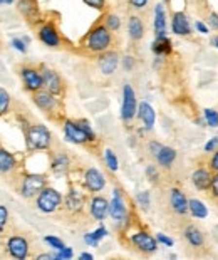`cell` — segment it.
<instances>
[{"label":"cell","instance_id":"cell-1","mask_svg":"<svg viewBox=\"0 0 218 260\" xmlns=\"http://www.w3.org/2000/svg\"><path fill=\"white\" fill-rule=\"evenodd\" d=\"M66 138L73 143H86V141H89V139H92L94 134H92L91 128H89L86 123L74 124V123L67 121L66 123Z\"/></svg>","mask_w":218,"mask_h":260},{"label":"cell","instance_id":"cell-2","mask_svg":"<svg viewBox=\"0 0 218 260\" xmlns=\"http://www.w3.org/2000/svg\"><path fill=\"white\" fill-rule=\"evenodd\" d=\"M59 203H61V195L55 190H52V188L44 190L42 193H40L39 200H37V206H39L42 212H54Z\"/></svg>","mask_w":218,"mask_h":260},{"label":"cell","instance_id":"cell-3","mask_svg":"<svg viewBox=\"0 0 218 260\" xmlns=\"http://www.w3.org/2000/svg\"><path fill=\"white\" fill-rule=\"evenodd\" d=\"M49 141H51V136H49V131L46 130V126H34L31 131H29V145L36 149H44L49 146Z\"/></svg>","mask_w":218,"mask_h":260},{"label":"cell","instance_id":"cell-4","mask_svg":"<svg viewBox=\"0 0 218 260\" xmlns=\"http://www.w3.org/2000/svg\"><path fill=\"white\" fill-rule=\"evenodd\" d=\"M136 112V97H134V91L129 84L125 86V101H123V118L131 119Z\"/></svg>","mask_w":218,"mask_h":260},{"label":"cell","instance_id":"cell-5","mask_svg":"<svg viewBox=\"0 0 218 260\" xmlns=\"http://www.w3.org/2000/svg\"><path fill=\"white\" fill-rule=\"evenodd\" d=\"M109 40H111V37H109V34L106 32V29L99 27L91 34V37H89V47H91L92 51H103V49H106L109 46Z\"/></svg>","mask_w":218,"mask_h":260},{"label":"cell","instance_id":"cell-6","mask_svg":"<svg viewBox=\"0 0 218 260\" xmlns=\"http://www.w3.org/2000/svg\"><path fill=\"white\" fill-rule=\"evenodd\" d=\"M44 182H46V180L40 175L27 176V178L24 180V185H22V193H24L25 197H32V195H36L39 190H42Z\"/></svg>","mask_w":218,"mask_h":260},{"label":"cell","instance_id":"cell-7","mask_svg":"<svg viewBox=\"0 0 218 260\" xmlns=\"http://www.w3.org/2000/svg\"><path fill=\"white\" fill-rule=\"evenodd\" d=\"M9 252L14 255L16 259L18 260H22V259H25V255H27V248H29V245L27 242H25L22 237H14V239H10L9 240Z\"/></svg>","mask_w":218,"mask_h":260},{"label":"cell","instance_id":"cell-8","mask_svg":"<svg viewBox=\"0 0 218 260\" xmlns=\"http://www.w3.org/2000/svg\"><path fill=\"white\" fill-rule=\"evenodd\" d=\"M109 213H111V217L114 220H119V222L126 218V206L123 203L119 191H114V198H112L111 205H109Z\"/></svg>","mask_w":218,"mask_h":260},{"label":"cell","instance_id":"cell-9","mask_svg":"<svg viewBox=\"0 0 218 260\" xmlns=\"http://www.w3.org/2000/svg\"><path fill=\"white\" fill-rule=\"evenodd\" d=\"M86 185H88V188H89V190H92V191L103 190V186H104V176L101 175L97 169L91 168L88 173H86Z\"/></svg>","mask_w":218,"mask_h":260},{"label":"cell","instance_id":"cell-10","mask_svg":"<svg viewBox=\"0 0 218 260\" xmlns=\"http://www.w3.org/2000/svg\"><path fill=\"white\" fill-rule=\"evenodd\" d=\"M133 242L136 245L138 248H141V250L145 252H153L156 248V240L153 239V237H149L148 233H136V235L133 237Z\"/></svg>","mask_w":218,"mask_h":260},{"label":"cell","instance_id":"cell-11","mask_svg":"<svg viewBox=\"0 0 218 260\" xmlns=\"http://www.w3.org/2000/svg\"><path fill=\"white\" fill-rule=\"evenodd\" d=\"M118 66V56L114 52H108V54H103L99 57V67L104 74H112Z\"/></svg>","mask_w":218,"mask_h":260},{"label":"cell","instance_id":"cell-12","mask_svg":"<svg viewBox=\"0 0 218 260\" xmlns=\"http://www.w3.org/2000/svg\"><path fill=\"white\" fill-rule=\"evenodd\" d=\"M171 205L175 208V212L178 213H185L188 208H190V203L186 202L185 195L180 190H173L171 191Z\"/></svg>","mask_w":218,"mask_h":260},{"label":"cell","instance_id":"cell-13","mask_svg":"<svg viewBox=\"0 0 218 260\" xmlns=\"http://www.w3.org/2000/svg\"><path fill=\"white\" fill-rule=\"evenodd\" d=\"M42 79H44V84L47 86V89L51 93L61 91V81H59V77L55 73H52V71H49V69H44Z\"/></svg>","mask_w":218,"mask_h":260},{"label":"cell","instance_id":"cell-14","mask_svg":"<svg viewBox=\"0 0 218 260\" xmlns=\"http://www.w3.org/2000/svg\"><path fill=\"white\" fill-rule=\"evenodd\" d=\"M173 31L180 34V36L190 34V24H188V19L185 17V14L178 12L175 16V19H173Z\"/></svg>","mask_w":218,"mask_h":260},{"label":"cell","instance_id":"cell-15","mask_svg":"<svg viewBox=\"0 0 218 260\" xmlns=\"http://www.w3.org/2000/svg\"><path fill=\"white\" fill-rule=\"evenodd\" d=\"M108 210H109V205H108V202L104 198H94L92 200V206H91V212L94 217L97 218V220H103L104 217H106V213H108Z\"/></svg>","mask_w":218,"mask_h":260},{"label":"cell","instance_id":"cell-16","mask_svg":"<svg viewBox=\"0 0 218 260\" xmlns=\"http://www.w3.org/2000/svg\"><path fill=\"white\" fill-rule=\"evenodd\" d=\"M22 76H24V79H25V84H27L31 89H39L44 82V79L32 69H24L22 71Z\"/></svg>","mask_w":218,"mask_h":260},{"label":"cell","instance_id":"cell-17","mask_svg":"<svg viewBox=\"0 0 218 260\" xmlns=\"http://www.w3.org/2000/svg\"><path fill=\"white\" fill-rule=\"evenodd\" d=\"M155 31L158 37H163L164 31H166V20H164V10L161 5H156L155 10Z\"/></svg>","mask_w":218,"mask_h":260},{"label":"cell","instance_id":"cell-18","mask_svg":"<svg viewBox=\"0 0 218 260\" xmlns=\"http://www.w3.org/2000/svg\"><path fill=\"white\" fill-rule=\"evenodd\" d=\"M140 116H141L143 121H145V126L148 128V130H151L153 124H155V111H153V108L149 106L148 103H141Z\"/></svg>","mask_w":218,"mask_h":260},{"label":"cell","instance_id":"cell-19","mask_svg":"<svg viewBox=\"0 0 218 260\" xmlns=\"http://www.w3.org/2000/svg\"><path fill=\"white\" fill-rule=\"evenodd\" d=\"M40 39H42V42L47 44V46H57L59 44L57 34H55V31L51 27V25L42 27V31H40Z\"/></svg>","mask_w":218,"mask_h":260},{"label":"cell","instance_id":"cell-20","mask_svg":"<svg viewBox=\"0 0 218 260\" xmlns=\"http://www.w3.org/2000/svg\"><path fill=\"white\" fill-rule=\"evenodd\" d=\"M212 182H213V180L210 178V175L206 171H203V169H198V171L193 175V183L197 185V188H200V190L208 188Z\"/></svg>","mask_w":218,"mask_h":260},{"label":"cell","instance_id":"cell-21","mask_svg":"<svg viewBox=\"0 0 218 260\" xmlns=\"http://www.w3.org/2000/svg\"><path fill=\"white\" fill-rule=\"evenodd\" d=\"M153 51H155L156 54H168V52L171 51V42L164 36L158 37L155 40V44H153Z\"/></svg>","mask_w":218,"mask_h":260},{"label":"cell","instance_id":"cell-22","mask_svg":"<svg viewBox=\"0 0 218 260\" xmlns=\"http://www.w3.org/2000/svg\"><path fill=\"white\" fill-rule=\"evenodd\" d=\"M190 210L191 213L195 215L197 218H205L206 215H208V212H206V206L203 205V203L200 202V200H190Z\"/></svg>","mask_w":218,"mask_h":260},{"label":"cell","instance_id":"cell-23","mask_svg":"<svg viewBox=\"0 0 218 260\" xmlns=\"http://www.w3.org/2000/svg\"><path fill=\"white\" fill-rule=\"evenodd\" d=\"M156 156H158V161H160L161 165L168 167V165H170L171 161L175 160L176 153H175V149H171V148H161V151L158 153Z\"/></svg>","mask_w":218,"mask_h":260},{"label":"cell","instance_id":"cell-24","mask_svg":"<svg viewBox=\"0 0 218 260\" xmlns=\"http://www.w3.org/2000/svg\"><path fill=\"white\" fill-rule=\"evenodd\" d=\"M129 36L133 37V39H140L143 36V24L138 17L129 19Z\"/></svg>","mask_w":218,"mask_h":260},{"label":"cell","instance_id":"cell-25","mask_svg":"<svg viewBox=\"0 0 218 260\" xmlns=\"http://www.w3.org/2000/svg\"><path fill=\"white\" fill-rule=\"evenodd\" d=\"M186 239H188V242H190L191 245H195V247H200V245L203 243L201 233L198 232L195 227H188L186 228Z\"/></svg>","mask_w":218,"mask_h":260},{"label":"cell","instance_id":"cell-26","mask_svg":"<svg viewBox=\"0 0 218 260\" xmlns=\"http://www.w3.org/2000/svg\"><path fill=\"white\" fill-rule=\"evenodd\" d=\"M36 104L39 108H42V109H49V108H52L54 106V99H52V96H49V93H40V94H37L36 97Z\"/></svg>","mask_w":218,"mask_h":260},{"label":"cell","instance_id":"cell-27","mask_svg":"<svg viewBox=\"0 0 218 260\" xmlns=\"http://www.w3.org/2000/svg\"><path fill=\"white\" fill-rule=\"evenodd\" d=\"M14 156L10 153H7V151H0V167H2V171H9L10 168L14 167Z\"/></svg>","mask_w":218,"mask_h":260},{"label":"cell","instance_id":"cell-28","mask_svg":"<svg viewBox=\"0 0 218 260\" xmlns=\"http://www.w3.org/2000/svg\"><path fill=\"white\" fill-rule=\"evenodd\" d=\"M104 235H106V228H104V227H99L94 233H88V235L84 237V240H86V243L94 245V247H96V245H97V240H99L101 237H104Z\"/></svg>","mask_w":218,"mask_h":260},{"label":"cell","instance_id":"cell-29","mask_svg":"<svg viewBox=\"0 0 218 260\" xmlns=\"http://www.w3.org/2000/svg\"><path fill=\"white\" fill-rule=\"evenodd\" d=\"M81 203H82V198H81V195H79V191H71L69 200H67L69 208L71 210H79L81 208Z\"/></svg>","mask_w":218,"mask_h":260},{"label":"cell","instance_id":"cell-30","mask_svg":"<svg viewBox=\"0 0 218 260\" xmlns=\"http://www.w3.org/2000/svg\"><path fill=\"white\" fill-rule=\"evenodd\" d=\"M67 165H69V161H67L66 156H57V160L54 161V171H55V173L66 171V169H67Z\"/></svg>","mask_w":218,"mask_h":260},{"label":"cell","instance_id":"cell-31","mask_svg":"<svg viewBox=\"0 0 218 260\" xmlns=\"http://www.w3.org/2000/svg\"><path fill=\"white\" fill-rule=\"evenodd\" d=\"M205 118L210 126H218V112L217 111H213V109H206Z\"/></svg>","mask_w":218,"mask_h":260},{"label":"cell","instance_id":"cell-32","mask_svg":"<svg viewBox=\"0 0 218 260\" xmlns=\"http://www.w3.org/2000/svg\"><path fill=\"white\" fill-rule=\"evenodd\" d=\"M106 161H108V167L111 169H118V160H116V156L112 154L111 149H106Z\"/></svg>","mask_w":218,"mask_h":260},{"label":"cell","instance_id":"cell-33","mask_svg":"<svg viewBox=\"0 0 218 260\" xmlns=\"http://www.w3.org/2000/svg\"><path fill=\"white\" fill-rule=\"evenodd\" d=\"M7 104H9V94L2 89V91H0V112L7 111Z\"/></svg>","mask_w":218,"mask_h":260},{"label":"cell","instance_id":"cell-34","mask_svg":"<svg viewBox=\"0 0 218 260\" xmlns=\"http://www.w3.org/2000/svg\"><path fill=\"white\" fill-rule=\"evenodd\" d=\"M46 242L51 245V247H54L55 250H62L64 248V243L59 239H55V237H46Z\"/></svg>","mask_w":218,"mask_h":260},{"label":"cell","instance_id":"cell-35","mask_svg":"<svg viewBox=\"0 0 218 260\" xmlns=\"http://www.w3.org/2000/svg\"><path fill=\"white\" fill-rule=\"evenodd\" d=\"M108 25H109V29H118L119 27V17H116V16H109L108 17Z\"/></svg>","mask_w":218,"mask_h":260},{"label":"cell","instance_id":"cell-36","mask_svg":"<svg viewBox=\"0 0 218 260\" xmlns=\"http://www.w3.org/2000/svg\"><path fill=\"white\" fill-rule=\"evenodd\" d=\"M55 257H57V259H71V257H73V250H71V248H66V247H64L62 250L59 252L57 255H55Z\"/></svg>","mask_w":218,"mask_h":260},{"label":"cell","instance_id":"cell-37","mask_svg":"<svg viewBox=\"0 0 218 260\" xmlns=\"http://www.w3.org/2000/svg\"><path fill=\"white\" fill-rule=\"evenodd\" d=\"M158 240H160V242H163L164 245H168V247H171V245H173V240L168 239V237L163 235V233H158Z\"/></svg>","mask_w":218,"mask_h":260},{"label":"cell","instance_id":"cell-38","mask_svg":"<svg viewBox=\"0 0 218 260\" xmlns=\"http://www.w3.org/2000/svg\"><path fill=\"white\" fill-rule=\"evenodd\" d=\"M88 5H91V7H96V9H99V7H103V3H104V0H84Z\"/></svg>","mask_w":218,"mask_h":260},{"label":"cell","instance_id":"cell-39","mask_svg":"<svg viewBox=\"0 0 218 260\" xmlns=\"http://www.w3.org/2000/svg\"><path fill=\"white\" fill-rule=\"evenodd\" d=\"M7 222V208L5 206H0V223H2V227L5 225Z\"/></svg>","mask_w":218,"mask_h":260},{"label":"cell","instance_id":"cell-40","mask_svg":"<svg viewBox=\"0 0 218 260\" xmlns=\"http://www.w3.org/2000/svg\"><path fill=\"white\" fill-rule=\"evenodd\" d=\"M12 44H14V47H16L17 51H22V52H25V44L22 42V40H18V39H14V40H12Z\"/></svg>","mask_w":218,"mask_h":260},{"label":"cell","instance_id":"cell-41","mask_svg":"<svg viewBox=\"0 0 218 260\" xmlns=\"http://www.w3.org/2000/svg\"><path fill=\"white\" fill-rule=\"evenodd\" d=\"M217 145H218V138H213V139H212V141H210V143H206L205 149H206V151H212V149L215 148Z\"/></svg>","mask_w":218,"mask_h":260},{"label":"cell","instance_id":"cell-42","mask_svg":"<svg viewBox=\"0 0 218 260\" xmlns=\"http://www.w3.org/2000/svg\"><path fill=\"white\" fill-rule=\"evenodd\" d=\"M146 2H148V0H131V3H133L134 7H138V9L145 7V5H146Z\"/></svg>","mask_w":218,"mask_h":260},{"label":"cell","instance_id":"cell-43","mask_svg":"<svg viewBox=\"0 0 218 260\" xmlns=\"http://www.w3.org/2000/svg\"><path fill=\"white\" fill-rule=\"evenodd\" d=\"M210 24H212L215 29H218V16L217 14H212V16H210Z\"/></svg>","mask_w":218,"mask_h":260},{"label":"cell","instance_id":"cell-44","mask_svg":"<svg viewBox=\"0 0 218 260\" xmlns=\"http://www.w3.org/2000/svg\"><path fill=\"white\" fill-rule=\"evenodd\" d=\"M140 202L143 203V205H145V208H148V193H143V195H140Z\"/></svg>","mask_w":218,"mask_h":260},{"label":"cell","instance_id":"cell-45","mask_svg":"<svg viewBox=\"0 0 218 260\" xmlns=\"http://www.w3.org/2000/svg\"><path fill=\"white\" fill-rule=\"evenodd\" d=\"M212 188H213V193H215L217 197H218V175L215 176V178H213V182H212Z\"/></svg>","mask_w":218,"mask_h":260},{"label":"cell","instance_id":"cell-46","mask_svg":"<svg viewBox=\"0 0 218 260\" xmlns=\"http://www.w3.org/2000/svg\"><path fill=\"white\" fill-rule=\"evenodd\" d=\"M149 148H151V151L155 153V154H158L161 151V148H163V146H160V145H156V143H151V146H149Z\"/></svg>","mask_w":218,"mask_h":260},{"label":"cell","instance_id":"cell-47","mask_svg":"<svg viewBox=\"0 0 218 260\" xmlns=\"http://www.w3.org/2000/svg\"><path fill=\"white\" fill-rule=\"evenodd\" d=\"M197 29H198V31H200V32H203V34H206V32H208V31H206V27L201 24V22H197Z\"/></svg>","mask_w":218,"mask_h":260},{"label":"cell","instance_id":"cell-48","mask_svg":"<svg viewBox=\"0 0 218 260\" xmlns=\"http://www.w3.org/2000/svg\"><path fill=\"white\" fill-rule=\"evenodd\" d=\"M148 175L151 176L153 180H156V178H158V175H155V169H153V167H149V168H148Z\"/></svg>","mask_w":218,"mask_h":260},{"label":"cell","instance_id":"cell-49","mask_svg":"<svg viewBox=\"0 0 218 260\" xmlns=\"http://www.w3.org/2000/svg\"><path fill=\"white\" fill-rule=\"evenodd\" d=\"M212 167L215 168V169H218V153L215 154V158H213V161H212Z\"/></svg>","mask_w":218,"mask_h":260},{"label":"cell","instance_id":"cell-50","mask_svg":"<svg viewBox=\"0 0 218 260\" xmlns=\"http://www.w3.org/2000/svg\"><path fill=\"white\" fill-rule=\"evenodd\" d=\"M81 259H82V260H91V259H92V255H91V254H82V255H81Z\"/></svg>","mask_w":218,"mask_h":260},{"label":"cell","instance_id":"cell-51","mask_svg":"<svg viewBox=\"0 0 218 260\" xmlns=\"http://www.w3.org/2000/svg\"><path fill=\"white\" fill-rule=\"evenodd\" d=\"M51 255H39V260H51Z\"/></svg>","mask_w":218,"mask_h":260},{"label":"cell","instance_id":"cell-52","mask_svg":"<svg viewBox=\"0 0 218 260\" xmlns=\"http://www.w3.org/2000/svg\"><path fill=\"white\" fill-rule=\"evenodd\" d=\"M3 5H9V3H12V0H2Z\"/></svg>","mask_w":218,"mask_h":260},{"label":"cell","instance_id":"cell-53","mask_svg":"<svg viewBox=\"0 0 218 260\" xmlns=\"http://www.w3.org/2000/svg\"><path fill=\"white\" fill-rule=\"evenodd\" d=\"M213 42L217 44V47H218V37H215V40H213Z\"/></svg>","mask_w":218,"mask_h":260}]
</instances>
